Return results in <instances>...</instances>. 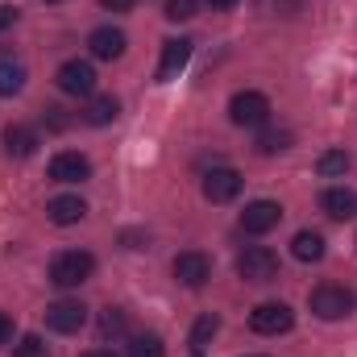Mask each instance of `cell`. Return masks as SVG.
<instances>
[{"instance_id": "obj_1", "label": "cell", "mask_w": 357, "mask_h": 357, "mask_svg": "<svg viewBox=\"0 0 357 357\" xmlns=\"http://www.w3.org/2000/svg\"><path fill=\"white\" fill-rule=\"evenodd\" d=\"M91 274H96V258H91L88 250H67V254H59V258L50 262V282H54L59 291L84 287Z\"/></svg>"}, {"instance_id": "obj_2", "label": "cell", "mask_w": 357, "mask_h": 357, "mask_svg": "<svg viewBox=\"0 0 357 357\" xmlns=\"http://www.w3.org/2000/svg\"><path fill=\"white\" fill-rule=\"evenodd\" d=\"M312 312L320 316V320H345L349 312H354V291L349 287H337V282H320L316 291H312Z\"/></svg>"}, {"instance_id": "obj_3", "label": "cell", "mask_w": 357, "mask_h": 357, "mask_svg": "<svg viewBox=\"0 0 357 357\" xmlns=\"http://www.w3.org/2000/svg\"><path fill=\"white\" fill-rule=\"evenodd\" d=\"M229 116H233V125H241V129H258V125L270 121V100L262 91H237V96L229 100Z\"/></svg>"}, {"instance_id": "obj_4", "label": "cell", "mask_w": 357, "mask_h": 357, "mask_svg": "<svg viewBox=\"0 0 357 357\" xmlns=\"http://www.w3.org/2000/svg\"><path fill=\"white\" fill-rule=\"evenodd\" d=\"M237 274L245 282H274L278 278V254L266 245H250L241 258H237Z\"/></svg>"}, {"instance_id": "obj_5", "label": "cell", "mask_w": 357, "mask_h": 357, "mask_svg": "<svg viewBox=\"0 0 357 357\" xmlns=\"http://www.w3.org/2000/svg\"><path fill=\"white\" fill-rule=\"evenodd\" d=\"M291 324H295V312H291L287 303H258V307L250 312V328H254L258 337L291 333Z\"/></svg>"}, {"instance_id": "obj_6", "label": "cell", "mask_w": 357, "mask_h": 357, "mask_svg": "<svg viewBox=\"0 0 357 357\" xmlns=\"http://www.w3.org/2000/svg\"><path fill=\"white\" fill-rule=\"evenodd\" d=\"M46 324H50L54 333L71 337V333H79V328L88 324V307H84L79 299H59V303L46 307Z\"/></svg>"}, {"instance_id": "obj_7", "label": "cell", "mask_w": 357, "mask_h": 357, "mask_svg": "<svg viewBox=\"0 0 357 357\" xmlns=\"http://www.w3.org/2000/svg\"><path fill=\"white\" fill-rule=\"evenodd\" d=\"M54 84H59V91H67V96H91V91H96V67H91V63H79V59H71V63L59 67Z\"/></svg>"}, {"instance_id": "obj_8", "label": "cell", "mask_w": 357, "mask_h": 357, "mask_svg": "<svg viewBox=\"0 0 357 357\" xmlns=\"http://www.w3.org/2000/svg\"><path fill=\"white\" fill-rule=\"evenodd\" d=\"M171 270H175V278L183 282V287H204L208 278H212V258L208 254H199V250H187V254H178L175 262H171Z\"/></svg>"}, {"instance_id": "obj_9", "label": "cell", "mask_w": 357, "mask_h": 357, "mask_svg": "<svg viewBox=\"0 0 357 357\" xmlns=\"http://www.w3.org/2000/svg\"><path fill=\"white\" fill-rule=\"evenodd\" d=\"M237 195H241V175H237L233 167H212V171L204 175V199L229 204V199H237Z\"/></svg>"}, {"instance_id": "obj_10", "label": "cell", "mask_w": 357, "mask_h": 357, "mask_svg": "<svg viewBox=\"0 0 357 357\" xmlns=\"http://www.w3.org/2000/svg\"><path fill=\"white\" fill-rule=\"evenodd\" d=\"M278 220H282V208H278L274 199H254V204H245V212H241V229L254 233V237L278 229Z\"/></svg>"}, {"instance_id": "obj_11", "label": "cell", "mask_w": 357, "mask_h": 357, "mask_svg": "<svg viewBox=\"0 0 357 357\" xmlns=\"http://www.w3.org/2000/svg\"><path fill=\"white\" fill-rule=\"evenodd\" d=\"M191 63V38H171L162 42V59H158V84H171L178 71Z\"/></svg>"}, {"instance_id": "obj_12", "label": "cell", "mask_w": 357, "mask_h": 357, "mask_svg": "<svg viewBox=\"0 0 357 357\" xmlns=\"http://www.w3.org/2000/svg\"><path fill=\"white\" fill-rule=\"evenodd\" d=\"M88 175H91V162L75 150H63V154L50 158V178L54 183H84Z\"/></svg>"}, {"instance_id": "obj_13", "label": "cell", "mask_w": 357, "mask_h": 357, "mask_svg": "<svg viewBox=\"0 0 357 357\" xmlns=\"http://www.w3.org/2000/svg\"><path fill=\"white\" fill-rule=\"evenodd\" d=\"M88 50H91V59L112 63V59H121V54H125V33H121L116 25H100V29H91Z\"/></svg>"}, {"instance_id": "obj_14", "label": "cell", "mask_w": 357, "mask_h": 357, "mask_svg": "<svg viewBox=\"0 0 357 357\" xmlns=\"http://www.w3.org/2000/svg\"><path fill=\"white\" fill-rule=\"evenodd\" d=\"M46 216L67 229V225H79V220L88 216V204H84L79 195H54V199L46 204Z\"/></svg>"}, {"instance_id": "obj_15", "label": "cell", "mask_w": 357, "mask_h": 357, "mask_svg": "<svg viewBox=\"0 0 357 357\" xmlns=\"http://www.w3.org/2000/svg\"><path fill=\"white\" fill-rule=\"evenodd\" d=\"M320 208L333 216V220H349L357 212V195L349 191V187H328L324 195H320Z\"/></svg>"}, {"instance_id": "obj_16", "label": "cell", "mask_w": 357, "mask_h": 357, "mask_svg": "<svg viewBox=\"0 0 357 357\" xmlns=\"http://www.w3.org/2000/svg\"><path fill=\"white\" fill-rule=\"evenodd\" d=\"M4 150H8L13 158H29V154L38 150V133H33L29 125H8V129H4Z\"/></svg>"}, {"instance_id": "obj_17", "label": "cell", "mask_w": 357, "mask_h": 357, "mask_svg": "<svg viewBox=\"0 0 357 357\" xmlns=\"http://www.w3.org/2000/svg\"><path fill=\"white\" fill-rule=\"evenodd\" d=\"M291 254H295L299 262H320V258H324V237H320V233H312V229H303V233H295Z\"/></svg>"}, {"instance_id": "obj_18", "label": "cell", "mask_w": 357, "mask_h": 357, "mask_svg": "<svg viewBox=\"0 0 357 357\" xmlns=\"http://www.w3.org/2000/svg\"><path fill=\"white\" fill-rule=\"evenodd\" d=\"M116 112H121L116 96H91L88 108H84V121L88 125H108V121H116Z\"/></svg>"}, {"instance_id": "obj_19", "label": "cell", "mask_w": 357, "mask_h": 357, "mask_svg": "<svg viewBox=\"0 0 357 357\" xmlns=\"http://www.w3.org/2000/svg\"><path fill=\"white\" fill-rule=\"evenodd\" d=\"M25 88V67L13 59H0V96H17Z\"/></svg>"}, {"instance_id": "obj_20", "label": "cell", "mask_w": 357, "mask_h": 357, "mask_svg": "<svg viewBox=\"0 0 357 357\" xmlns=\"http://www.w3.org/2000/svg\"><path fill=\"white\" fill-rule=\"evenodd\" d=\"M316 171H320L324 178H341L345 171H349V154H345V150H328V154H320Z\"/></svg>"}, {"instance_id": "obj_21", "label": "cell", "mask_w": 357, "mask_h": 357, "mask_svg": "<svg viewBox=\"0 0 357 357\" xmlns=\"http://www.w3.org/2000/svg\"><path fill=\"white\" fill-rule=\"evenodd\" d=\"M216 333H220V320H216V316H199V320H195V328H191V349L199 354Z\"/></svg>"}, {"instance_id": "obj_22", "label": "cell", "mask_w": 357, "mask_h": 357, "mask_svg": "<svg viewBox=\"0 0 357 357\" xmlns=\"http://www.w3.org/2000/svg\"><path fill=\"white\" fill-rule=\"evenodd\" d=\"M129 357H167V349H162V341L154 333H142V337L129 341Z\"/></svg>"}, {"instance_id": "obj_23", "label": "cell", "mask_w": 357, "mask_h": 357, "mask_svg": "<svg viewBox=\"0 0 357 357\" xmlns=\"http://www.w3.org/2000/svg\"><path fill=\"white\" fill-rule=\"evenodd\" d=\"M291 146V129H266L258 137V154H282Z\"/></svg>"}, {"instance_id": "obj_24", "label": "cell", "mask_w": 357, "mask_h": 357, "mask_svg": "<svg viewBox=\"0 0 357 357\" xmlns=\"http://www.w3.org/2000/svg\"><path fill=\"white\" fill-rule=\"evenodd\" d=\"M121 333H125V312L121 307H104V316H100V341L121 337Z\"/></svg>"}, {"instance_id": "obj_25", "label": "cell", "mask_w": 357, "mask_h": 357, "mask_svg": "<svg viewBox=\"0 0 357 357\" xmlns=\"http://www.w3.org/2000/svg\"><path fill=\"white\" fill-rule=\"evenodd\" d=\"M195 17V0H167V21H191Z\"/></svg>"}, {"instance_id": "obj_26", "label": "cell", "mask_w": 357, "mask_h": 357, "mask_svg": "<svg viewBox=\"0 0 357 357\" xmlns=\"http://www.w3.org/2000/svg\"><path fill=\"white\" fill-rule=\"evenodd\" d=\"M46 354V345H42V337H21V345H17V357H42Z\"/></svg>"}, {"instance_id": "obj_27", "label": "cell", "mask_w": 357, "mask_h": 357, "mask_svg": "<svg viewBox=\"0 0 357 357\" xmlns=\"http://www.w3.org/2000/svg\"><path fill=\"white\" fill-rule=\"evenodd\" d=\"M13 21H17V8H13V4H0V33H4Z\"/></svg>"}, {"instance_id": "obj_28", "label": "cell", "mask_w": 357, "mask_h": 357, "mask_svg": "<svg viewBox=\"0 0 357 357\" xmlns=\"http://www.w3.org/2000/svg\"><path fill=\"white\" fill-rule=\"evenodd\" d=\"M100 4H104L108 13H129V8H133L137 0H100Z\"/></svg>"}, {"instance_id": "obj_29", "label": "cell", "mask_w": 357, "mask_h": 357, "mask_svg": "<svg viewBox=\"0 0 357 357\" xmlns=\"http://www.w3.org/2000/svg\"><path fill=\"white\" fill-rule=\"evenodd\" d=\"M8 341H13V320L0 312V345H8Z\"/></svg>"}, {"instance_id": "obj_30", "label": "cell", "mask_w": 357, "mask_h": 357, "mask_svg": "<svg viewBox=\"0 0 357 357\" xmlns=\"http://www.w3.org/2000/svg\"><path fill=\"white\" fill-rule=\"evenodd\" d=\"M208 4H212V8H233L237 0H208Z\"/></svg>"}, {"instance_id": "obj_31", "label": "cell", "mask_w": 357, "mask_h": 357, "mask_svg": "<svg viewBox=\"0 0 357 357\" xmlns=\"http://www.w3.org/2000/svg\"><path fill=\"white\" fill-rule=\"evenodd\" d=\"M84 357H112V354H108V349H88Z\"/></svg>"}, {"instance_id": "obj_32", "label": "cell", "mask_w": 357, "mask_h": 357, "mask_svg": "<svg viewBox=\"0 0 357 357\" xmlns=\"http://www.w3.org/2000/svg\"><path fill=\"white\" fill-rule=\"evenodd\" d=\"M195 357H199V354H195Z\"/></svg>"}]
</instances>
